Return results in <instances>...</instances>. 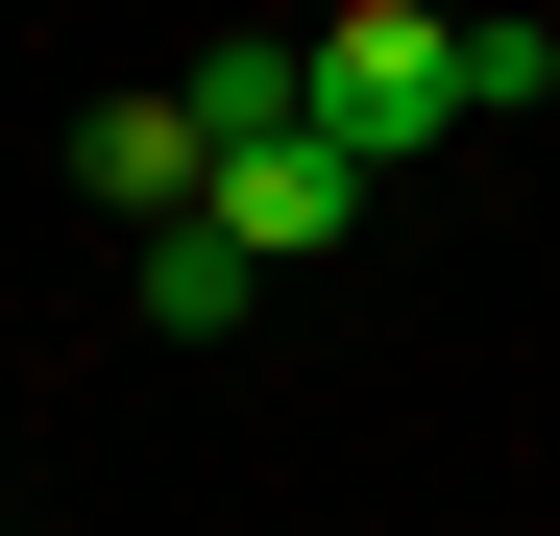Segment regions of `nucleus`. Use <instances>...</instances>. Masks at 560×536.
<instances>
[{
	"mask_svg": "<svg viewBox=\"0 0 560 536\" xmlns=\"http://www.w3.org/2000/svg\"><path fill=\"white\" fill-rule=\"evenodd\" d=\"M439 123H463V25H439V0H341V25H317V147L390 171V147H439Z\"/></svg>",
	"mask_w": 560,
	"mask_h": 536,
	"instance_id": "1",
	"label": "nucleus"
},
{
	"mask_svg": "<svg viewBox=\"0 0 560 536\" xmlns=\"http://www.w3.org/2000/svg\"><path fill=\"white\" fill-rule=\"evenodd\" d=\"M73 196H98L122 244H171V220L220 196V147H196V98H98V123H73Z\"/></svg>",
	"mask_w": 560,
	"mask_h": 536,
	"instance_id": "2",
	"label": "nucleus"
},
{
	"mask_svg": "<svg viewBox=\"0 0 560 536\" xmlns=\"http://www.w3.org/2000/svg\"><path fill=\"white\" fill-rule=\"evenodd\" d=\"M196 220H220L244 268H293V244H341V220H365V171H341V147L293 123V147H244V171H220V196H196Z\"/></svg>",
	"mask_w": 560,
	"mask_h": 536,
	"instance_id": "3",
	"label": "nucleus"
},
{
	"mask_svg": "<svg viewBox=\"0 0 560 536\" xmlns=\"http://www.w3.org/2000/svg\"><path fill=\"white\" fill-rule=\"evenodd\" d=\"M122 293H147V341H220V317L268 293V268H244L220 220H171V244H122Z\"/></svg>",
	"mask_w": 560,
	"mask_h": 536,
	"instance_id": "4",
	"label": "nucleus"
}]
</instances>
